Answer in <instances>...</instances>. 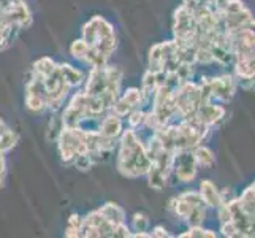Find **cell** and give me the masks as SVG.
Segmentation results:
<instances>
[{"label":"cell","mask_w":255,"mask_h":238,"mask_svg":"<svg viewBox=\"0 0 255 238\" xmlns=\"http://www.w3.org/2000/svg\"><path fill=\"white\" fill-rule=\"evenodd\" d=\"M195 116L201 122H205L206 126H209V124H214L216 121H219L224 116V108L217 107V105H211L209 102H206V103L200 105Z\"/></svg>","instance_id":"obj_11"},{"label":"cell","mask_w":255,"mask_h":238,"mask_svg":"<svg viewBox=\"0 0 255 238\" xmlns=\"http://www.w3.org/2000/svg\"><path fill=\"white\" fill-rule=\"evenodd\" d=\"M131 226H133L135 234H146L147 226H149V219L143 213H135L133 219H131Z\"/></svg>","instance_id":"obj_20"},{"label":"cell","mask_w":255,"mask_h":238,"mask_svg":"<svg viewBox=\"0 0 255 238\" xmlns=\"http://www.w3.org/2000/svg\"><path fill=\"white\" fill-rule=\"evenodd\" d=\"M252 87H254V89H255V79H254V83H252Z\"/></svg>","instance_id":"obj_25"},{"label":"cell","mask_w":255,"mask_h":238,"mask_svg":"<svg viewBox=\"0 0 255 238\" xmlns=\"http://www.w3.org/2000/svg\"><path fill=\"white\" fill-rule=\"evenodd\" d=\"M83 40L89 46L84 62L91 67L107 65L118 48L116 30L102 16H94L83 25Z\"/></svg>","instance_id":"obj_1"},{"label":"cell","mask_w":255,"mask_h":238,"mask_svg":"<svg viewBox=\"0 0 255 238\" xmlns=\"http://www.w3.org/2000/svg\"><path fill=\"white\" fill-rule=\"evenodd\" d=\"M143 103V92L141 89H136V87H130L124 94H119L118 100L113 105V111L119 114V116H127L130 111H133L139 108V105Z\"/></svg>","instance_id":"obj_9"},{"label":"cell","mask_w":255,"mask_h":238,"mask_svg":"<svg viewBox=\"0 0 255 238\" xmlns=\"http://www.w3.org/2000/svg\"><path fill=\"white\" fill-rule=\"evenodd\" d=\"M235 48L238 52V75L243 78L255 76V35L248 32H233Z\"/></svg>","instance_id":"obj_4"},{"label":"cell","mask_w":255,"mask_h":238,"mask_svg":"<svg viewBox=\"0 0 255 238\" xmlns=\"http://www.w3.org/2000/svg\"><path fill=\"white\" fill-rule=\"evenodd\" d=\"M114 227L99 210L92 211L81 221L80 237H114Z\"/></svg>","instance_id":"obj_7"},{"label":"cell","mask_w":255,"mask_h":238,"mask_svg":"<svg viewBox=\"0 0 255 238\" xmlns=\"http://www.w3.org/2000/svg\"><path fill=\"white\" fill-rule=\"evenodd\" d=\"M200 196L203 199L205 205L211 207V208H216L221 205V194L217 192L216 186L211 181H201L200 184Z\"/></svg>","instance_id":"obj_12"},{"label":"cell","mask_w":255,"mask_h":238,"mask_svg":"<svg viewBox=\"0 0 255 238\" xmlns=\"http://www.w3.org/2000/svg\"><path fill=\"white\" fill-rule=\"evenodd\" d=\"M81 221L83 218L80 215L73 213L72 216L68 218V223H67V227H65V237L68 238H76L80 237V232H81Z\"/></svg>","instance_id":"obj_16"},{"label":"cell","mask_w":255,"mask_h":238,"mask_svg":"<svg viewBox=\"0 0 255 238\" xmlns=\"http://www.w3.org/2000/svg\"><path fill=\"white\" fill-rule=\"evenodd\" d=\"M252 189H254V191H255V184H254V186H252Z\"/></svg>","instance_id":"obj_26"},{"label":"cell","mask_w":255,"mask_h":238,"mask_svg":"<svg viewBox=\"0 0 255 238\" xmlns=\"http://www.w3.org/2000/svg\"><path fill=\"white\" fill-rule=\"evenodd\" d=\"M86 118H91V116H89V111H87L86 94L84 91H81V92L73 94L68 105L62 111L60 121H62V126L65 127H78Z\"/></svg>","instance_id":"obj_6"},{"label":"cell","mask_w":255,"mask_h":238,"mask_svg":"<svg viewBox=\"0 0 255 238\" xmlns=\"http://www.w3.org/2000/svg\"><path fill=\"white\" fill-rule=\"evenodd\" d=\"M59 154L64 164H73L78 156L89 153L86 143V130L80 127H65L62 126L57 135Z\"/></svg>","instance_id":"obj_3"},{"label":"cell","mask_w":255,"mask_h":238,"mask_svg":"<svg viewBox=\"0 0 255 238\" xmlns=\"http://www.w3.org/2000/svg\"><path fill=\"white\" fill-rule=\"evenodd\" d=\"M100 213L108 219V221L113 224V226H118V224H122L126 223V211L122 210L119 205L113 204V202H108V204H105L99 208Z\"/></svg>","instance_id":"obj_13"},{"label":"cell","mask_w":255,"mask_h":238,"mask_svg":"<svg viewBox=\"0 0 255 238\" xmlns=\"http://www.w3.org/2000/svg\"><path fill=\"white\" fill-rule=\"evenodd\" d=\"M152 237H170L168 234H166V231L163 227H160V226H157V227H154V231H152V234H151Z\"/></svg>","instance_id":"obj_24"},{"label":"cell","mask_w":255,"mask_h":238,"mask_svg":"<svg viewBox=\"0 0 255 238\" xmlns=\"http://www.w3.org/2000/svg\"><path fill=\"white\" fill-rule=\"evenodd\" d=\"M181 237H216V234L211 231H203V229H200V226H195L189 229V232L182 234Z\"/></svg>","instance_id":"obj_21"},{"label":"cell","mask_w":255,"mask_h":238,"mask_svg":"<svg viewBox=\"0 0 255 238\" xmlns=\"http://www.w3.org/2000/svg\"><path fill=\"white\" fill-rule=\"evenodd\" d=\"M87 43L81 38V40H75L72 45H70V54H72L75 59H80V60H84L86 54H87Z\"/></svg>","instance_id":"obj_19"},{"label":"cell","mask_w":255,"mask_h":238,"mask_svg":"<svg viewBox=\"0 0 255 238\" xmlns=\"http://www.w3.org/2000/svg\"><path fill=\"white\" fill-rule=\"evenodd\" d=\"M0 22L11 24L19 29L32 25V13L24 0H0Z\"/></svg>","instance_id":"obj_5"},{"label":"cell","mask_w":255,"mask_h":238,"mask_svg":"<svg viewBox=\"0 0 255 238\" xmlns=\"http://www.w3.org/2000/svg\"><path fill=\"white\" fill-rule=\"evenodd\" d=\"M171 170H174L176 178L182 183H189L197 175V159L190 149H178L173 153Z\"/></svg>","instance_id":"obj_8"},{"label":"cell","mask_w":255,"mask_h":238,"mask_svg":"<svg viewBox=\"0 0 255 238\" xmlns=\"http://www.w3.org/2000/svg\"><path fill=\"white\" fill-rule=\"evenodd\" d=\"M16 143H17V134L0 119V149L6 153L13 149Z\"/></svg>","instance_id":"obj_15"},{"label":"cell","mask_w":255,"mask_h":238,"mask_svg":"<svg viewBox=\"0 0 255 238\" xmlns=\"http://www.w3.org/2000/svg\"><path fill=\"white\" fill-rule=\"evenodd\" d=\"M131 234H133V232L130 231V227L126 223L118 224L116 227H114V237H116V238H130Z\"/></svg>","instance_id":"obj_22"},{"label":"cell","mask_w":255,"mask_h":238,"mask_svg":"<svg viewBox=\"0 0 255 238\" xmlns=\"http://www.w3.org/2000/svg\"><path fill=\"white\" fill-rule=\"evenodd\" d=\"M59 68H60V72H62L64 78H65V81L70 84V87H78V86H81L83 81H84V75L80 68H76L73 67L72 64H59Z\"/></svg>","instance_id":"obj_14"},{"label":"cell","mask_w":255,"mask_h":238,"mask_svg":"<svg viewBox=\"0 0 255 238\" xmlns=\"http://www.w3.org/2000/svg\"><path fill=\"white\" fill-rule=\"evenodd\" d=\"M146 114L141 108H136L133 111H130L127 114V122H128V127L130 129H138L144 126V121H146Z\"/></svg>","instance_id":"obj_17"},{"label":"cell","mask_w":255,"mask_h":238,"mask_svg":"<svg viewBox=\"0 0 255 238\" xmlns=\"http://www.w3.org/2000/svg\"><path fill=\"white\" fill-rule=\"evenodd\" d=\"M193 154H195L197 164L203 165V167H209L214 162V156H213V153H211V149H208L205 146H197Z\"/></svg>","instance_id":"obj_18"},{"label":"cell","mask_w":255,"mask_h":238,"mask_svg":"<svg viewBox=\"0 0 255 238\" xmlns=\"http://www.w3.org/2000/svg\"><path fill=\"white\" fill-rule=\"evenodd\" d=\"M6 180V161H5V151L0 149V189L5 186Z\"/></svg>","instance_id":"obj_23"},{"label":"cell","mask_w":255,"mask_h":238,"mask_svg":"<svg viewBox=\"0 0 255 238\" xmlns=\"http://www.w3.org/2000/svg\"><path fill=\"white\" fill-rule=\"evenodd\" d=\"M124 132V121L122 116L116 114L114 111H110L107 116H105L99 126V135L105 140H110V142L118 143L119 137Z\"/></svg>","instance_id":"obj_10"},{"label":"cell","mask_w":255,"mask_h":238,"mask_svg":"<svg viewBox=\"0 0 255 238\" xmlns=\"http://www.w3.org/2000/svg\"><path fill=\"white\" fill-rule=\"evenodd\" d=\"M119 153L116 167L121 175L127 178H138L147 173L149 167L152 164L151 156L147 154V149L141 138L138 137L135 129H126L119 137Z\"/></svg>","instance_id":"obj_2"}]
</instances>
